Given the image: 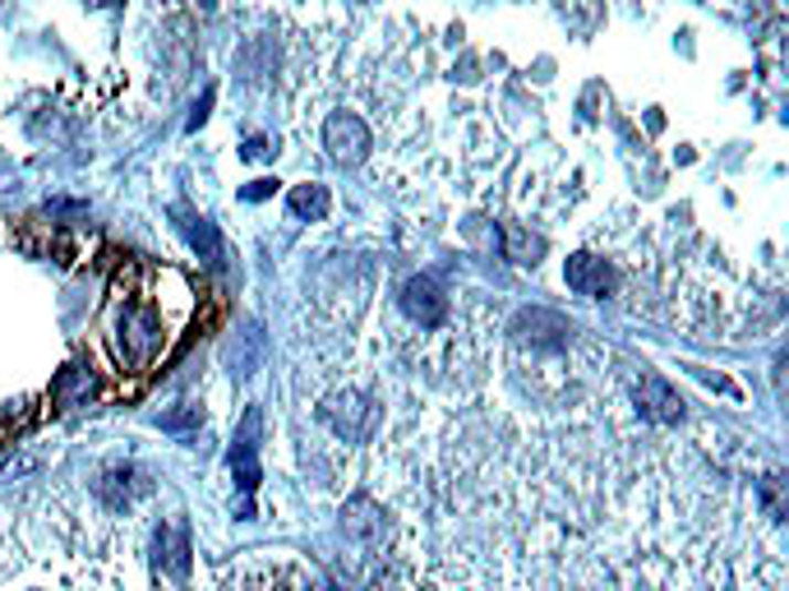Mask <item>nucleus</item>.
I'll return each mask as SVG.
<instances>
[{"label":"nucleus","mask_w":789,"mask_h":591,"mask_svg":"<svg viewBox=\"0 0 789 591\" xmlns=\"http://www.w3.org/2000/svg\"><path fill=\"white\" fill-rule=\"evenodd\" d=\"M171 342V324L167 315L157 310L152 300L144 296H120L116 300V315H112V351H116V361L125 370H135L144 374L157 356L167 351Z\"/></svg>","instance_id":"1"},{"label":"nucleus","mask_w":789,"mask_h":591,"mask_svg":"<svg viewBox=\"0 0 789 591\" xmlns=\"http://www.w3.org/2000/svg\"><path fill=\"white\" fill-rule=\"evenodd\" d=\"M324 148H328L333 162L356 167L365 152H370V130H365V120L356 112H333L324 120Z\"/></svg>","instance_id":"2"},{"label":"nucleus","mask_w":789,"mask_h":591,"mask_svg":"<svg viewBox=\"0 0 789 591\" xmlns=\"http://www.w3.org/2000/svg\"><path fill=\"white\" fill-rule=\"evenodd\" d=\"M402 310H407V319L420 324V328H439L443 315H449V296L439 292L434 277H411L407 287H402Z\"/></svg>","instance_id":"3"},{"label":"nucleus","mask_w":789,"mask_h":591,"mask_svg":"<svg viewBox=\"0 0 789 591\" xmlns=\"http://www.w3.org/2000/svg\"><path fill=\"white\" fill-rule=\"evenodd\" d=\"M259 407L245 411V421H241V434H235V448H231V472H235V485L250 495L259 490Z\"/></svg>","instance_id":"4"},{"label":"nucleus","mask_w":789,"mask_h":591,"mask_svg":"<svg viewBox=\"0 0 789 591\" xmlns=\"http://www.w3.org/2000/svg\"><path fill=\"white\" fill-rule=\"evenodd\" d=\"M564 282L577 292V296H587V300H604L614 292V268L596 260V254H572V260L564 264Z\"/></svg>","instance_id":"5"},{"label":"nucleus","mask_w":789,"mask_h":591,"mask_svg":"<svg viewBox=\"0 0 789 591\" xmlns=\"http://www.w3.org/2000/svg\"><path fill=\"white\" fill-rule=\"evenodd\" d=\"M633 393H638V407H642V416H646V421H661V425L683 421V398L670 389V383H665L661 374H642Z\"/></svg>","instance_id":"6"},{"label":"nucleus","mask_w":789,"mask_h":591,"mask_svg":"<svg viewBox=\"0 0 789 591\" xmlns=\"http://www.w3.org/2000/svg\"><path fill=\"white\" fill-rule=\"evenodd\" d=\"M568 333H572V324L564 315H555V310H526L513 324V338L517 342H532V347H564Z\"/></svg>","instance_id":"7"},{"label":"nucleus","mask_w":789,"mask_h":591,"mask_svg":"<svg viewBox=\"0 0 789 591\" xmlns=\"http://www.w3.org/2000/svg\"><path fill=\"white\" fill-rule=\"evenodd\" d=\"M93 398H97V379H93V370H84V366H65V370L56 374V383H51V402H56L61 411L88 407Z\"/></svg>","instance_id":"8"},{"label":"nucleus","mask_w":789,"mask_h":591,"mask_svg":"<svg viewBox=\"0 0 789 591\" xmlns=\"http://www.w3.org/2000/svg\"><path fill=\"white\" fill-rule=\"evenodd\" d=\"M504 250H508L513 264H540L545 241L532 236V231H522V226H508V231H504Z\"/></svg>","instance_id":"9"},{"label":"nucleus","mask_w":789,"mask_h":591,"mask_svg":"<svg viewBox=\"0 0 789 591\" xmlns=\"http://www.w3.org/2000/svg\"><path fill=\"white\" fill-rule=\"evenodd\" d=\"M186 231H190V245L199 250V260H208V264L222 260V236H218V226L208 222V218H190Z\"/></svg>","instance_id":"10"},{"label":"nucleus","mask_w":789,"mask_h":591,"mask_svg":"<svg viewBox=\"0 0 789 591\" xmlns=\"http://www.w3.org/2000/svg\"><path fill=\"white\" fill-rule=\"evenodd\" d=\"M292 213L319 222V218L328 213V190H324V186H296V190H292Z\"/></svg>","instance_id":"11"},{"label":"nucleus","mask_w":789,"mask_h":591,"mask_svg":"<svg viewBox=\"0 0 789 591\" xmlns=\"http://www.w3.org/2000/svg\"><path fill=\"white\" fill-rule=\"evenodd\" d=\"M199 421H203V407H194V402H180L176 411H167V416H157L162 430H194Z\"/></svg>","instance_id":"12"},{"label":"nucleus","mask_w":789,"mask_h":591,"mask_svg":"<svg viewBox=\"0 0 789 591\" xmlns=\"http://www.w3.org/2000/svg\"><path fill=\"white\" fill-rule=\"evenodd\" d=\"M273 186H277V181H254V186L245 190V199H269V194H273Z\"/></svg>","instance_id":"13"},{"label":"nucleus","mask_w":789,"mask_h":591,"mask_svg":"<svg viewBox=\"0 0 789 591\" xmlns=\"http://www.w3.org/2000/svg\"><path fill=\"white\" fill-rule=\"evenodd\" d=\"M263 152H269V144H263V139H250V144H245V158H263Z\"/></svg>","instance_id":"14"},{"label":"nucleus","mask_w":789,"mask_h":591,"mask_svg":"<svg viewBox=\"0 0 789 591\" xmlns=\"http://www.w3.org/2000/svg\"><path fill=\"white\" fill-rule=\"evenodd\" d=\"M314 591H333V587H314Z\"/></svg>","instance_id":"15"}]
</instances>
